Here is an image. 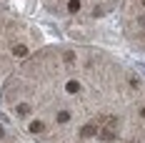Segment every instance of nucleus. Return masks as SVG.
<instances>
[{
	"label": "nucleus",
	"instance_id": "nucleus-1",
	"mask_svg": "<svg viewBox=\"0 0 145 143\" xmlns=\"http://www.w3.org/2000/svg\"><path fill=\"white\" fill-rule=\"evenodd\" d=\"M78 8H80L78 0H70V3H68V10H70V13H78Z\"/></svg>",
	"mask_w": 145,
	"mask_h": 143
},
{
	"label": "nucleus",
	"instance_id": "nucleus-4",
	"mask_svg": "<svg viewBox=\"0 0 145 143\" xmlns=\"http://www.w3.org/2000/svg\"><path fill=\"white\" fill-rule=\"evenodd\" d=\"M30 130H35V133H40V130H43V123H33V126H30Z\"/></svg>",
	"mask_w": 145,
	"mask_h": 143
},
{
	"label": "nucleus",
	"instance_id": "nucleus-2",
	"mask_svg": "<svg viewBox=\"0 0 145 143\" xmlns=\"http://www.w3.org/2000/svg\"><path fill=\"white\" fill-rule=\"evenodd\" d=\"M93 133H95V126H85L83 128V136H93Z\"/></svg>",
	"mask_w": 145,
	"mask_h": 143
},
{
	"label": "nucleus",
	"instance_id": "nucleus-5",
	"mask_svg": "<svg viewBox=\"0 0 145 143\" xmlns=\"http://www.w3.org/2000/svg\"><path fill=\"white\" fill-rule=\"evenodd\" d=\"M143 5H145V0H143Z\"/></svg>",
	"mask_w": 145,
	"mask_h": 143
},
{
	"label": "nucleus",
	"instance_id": "nucleus-3",
	"mask_svg": "<svg viewBox=\"0 0 145 143\" xmlns=\"http://www.w3.org/2000/svg\"><path fill=\"white\" fill-rule=\"evenodd\" d=\"M28 111H30V105H25V103H23V105H18V113H23V115H25Z\"/></svg>",
	"mask_w": 145,
	"mask_h": 143
}]
</instances>
